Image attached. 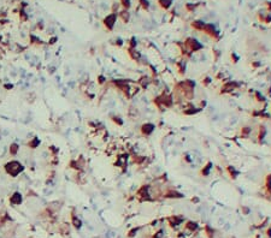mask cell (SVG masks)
<instances>
[{"label":"cell","instance_id":"obj_3","mask_svg":"<svg viewBox=\"0 0 271 238\" xmlns=\"http://www.w3.org/2000/svg\"><path fill=\"white\" fill-rule=\"evenodd\" d=\"M115 21H116V16H115V14H110V16H107V17H106V20H105V25H106L108 29H112Z\"/></svg>","mask_w":271,"mask_h":238},{"label":"cell","instance_id":"obj_7","mask_svg":"<svg viewBox=\"0 0 271 238\" xmlns=\"http://www.w3.org/2000/svg\"><path fill=\"white\" fill-rule=\"evenodd\" d=\"M228 171H229V174L231 176V178H234V179L236 178V177L239 176V173H240L238 170H235V169H234V167H231V166H229V167H228Z\"/></svg>","mask_w":271,"mask_h":238},{"label":"cell","instance_id":"obj_12","mask_svg":"<svg viewBox=\"0 0 271 238\" xmlns=\"http://www.w3.org/2000/svg\"><path fill=\"white\" fill-rule=\"evenodd\" d=\"M211 82H212V81H211V78H210V77H205V78H204V81H203L204 85H209Z\"/></svg>","mask_w":271,"mask_h":238},{"label":"cell","instance_id":"obj_11","mask_svg":"<svg viewBox=\"0 0 271 238\" xmlns=\"http://www.w3.org/2000/svg\"><path fill=\"white\" fill-rule=\"evenodd\" d=\"M122 18H123V21H125V22H126V21L129 20V13H128V12H125V11H124V12H122Z\"/></svg>","mask_w":271,"mask_h":238},{"label":"cell","instance_id":"obj_1","mask_svg":"<svg viewBox=\"0 0 271 238\" xmlns=\"http://www.w3.org/2000/svg\"><path fill=\"white\" fill-rule=\"evenodd\" d=\"M203 31L205 33V34H207L210 38H212V39H219V31L217 30L216 28H214V25H212V24H205V27H204V29H203Z\"/></svg>","mask_w":271,"mask_h":238},{"label":"cell","instance_id":"obj_13","mask_svg":"<svg viewBox=\"0 0 271 238\" xmlns=\"http://www.w3.org/2000/svg\"><path fill=\"white\" fill-rule=\"evenodd\" d=\"M267 11H271V3H267Z\"/></svg>","mask_w":271,"mask_h":238},{"label":"cell","instance_id":"obj_10","mask_svg":"<svg viewBox=\"0 0 271 238\" xmlns=\"http://www.w3.org/2000/svg\"><path fill=\"white\" fill-rule=\"evenodd\" d=\"M140 3H141V6H142L145 10H148V7H150L148 0H140Z\"/></svg>","mask_w":271,"mask_h":238},{"label":"cell","instance_id":"obj_8","mask_svg":"<svg viewBox=\"0 0 271 238\" xmlns=\"http://www.w3.org/2000/svg\"><path fill=\"white\" fill-rule=\"evenodd\" d=\"M249 134H251L249 127H243V129H241V137H247Z\"/></svg>","mask_w":271,"mask_h":238},{"label":"cell","instance_id":"obj_6","mask_svg":"<svg viewBox=\"0 0 271 238\" xmlns=\"http://www.w3.org/2000/svg\"><path fill=\"white\" fill-rule=\"evenodd\" d=\"M211 169H212V163H211V162H209V163L206 165V166H204V167H203V170H201V174H203V176H209V174H210Z\"/></svg>","mask_w":271,"mask_h":238},{"label":"cell","instance_id":"obj_5","mask_svg":"<svg viewBox=\"0 0 271 238\" xmlns=\"http://www.w3.org/2000/svg\"><path fill=\"white\" fill-rule=\"evenodd\" d=\"M158 4H159V6L161 9L168 10L172 4V0H158Z\"/></svg>","mask_w":271,"mask_h":238},{"label":"cell","instance_id":"obj_2","mask_svg":"<svg viewBox=\"0 0 271 238\" xmlns=\"http://www.w3.org/2000/svg\"><path fill=\"white\" fill-rule=\"evenodd\" d=\"M141 131L145 136H148L151 135L153 131H154V125L151 124V123H146V124H143L142 127H141Z\"/></svg>","mask_w":271,"mask_h":238},{"label":"cell","instance_id":"obj_9","mask_svg":"<svg viewBox=\"0 0 271 238\" xmlns=\"http://www.w3.org/2000/svg\"><path fill=\"white\" fill-rule=\"evenodd\" d=\"M265 135H266V130H265V127H264V126L259 127V135H258V138H259V140H263Z\"/></svg>","mask_w":271,"mask_h":238},{"label":"cell","instance_id":"obj_4","mask_svg":"<svg viewBox=\"0 0 271 238\" xmlns=\"http://www.w3.org/2000/svg\"><path fill=\"white\" fill-rule=\"evenodd\" d=\"M205 24H206V23H204L203 21H194V22L192 23V27H193V28H194L195 30H199V31H203V29H204Z\"/></svg>","mask_w":271,"mask_h":238}]
</instances>
